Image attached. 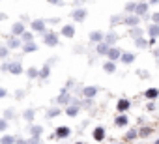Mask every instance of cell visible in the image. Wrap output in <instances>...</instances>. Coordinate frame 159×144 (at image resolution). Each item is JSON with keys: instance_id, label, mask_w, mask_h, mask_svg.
Returning a JSON list of instances; mask_svg holds the SVG:
<instances>
[{"instance_id": "obj_2", "label": "cell", "mask_w": 159, "mask_h": 144, "mask_svg": "<svg viewBox=\"0 0 159 144\" xmlns=\"http://www.w3.org/2000/svg\"><path fill=\"white\" fill-rule=\"evenodd\" d=\"M73 19L75 21H84L86 19V10H75L73 11Z\"/></svg>"}, {"instance_id": "obj_31", "label": "cell", "mask_w": 159, "mask_h": 144, "mask_svg": "<svg viewBox=\"0 0 159 144\" xmlns=\"http://www.w3.org/2000/svg\"><path fill=\"white\" fill-rule=\"evenodd\" d=\"M157 96H159L157 90H148V92H146V97H157Z\"/></svg>"}, {"instance_id": "obj_27", "label": "cell", "mask_w": 159, "mask_h": 144, "mask_svg": "<svg viewBox=\"0 0 159 144\" xmlns=\"http://www.w3.org/2000/svg\"><path fill=\"white\" fill-rule=\"evenodd\" d=\"M25 120H34V110H25Z\"/></svg>"}, {"instance_id": "obj_34", "label": "cell", "mask_w": 159, "mask_h": 144, "mask_svg": "<svg viewBox=\"0 0 159 144\" xmlns=\"http://www.w3.org/2000/svg\"><path fill=\"white\" fill-rule=\"evenodd\" d=\"M6 54H8V47H4V45H2V49H0V56L6 58Z\"/></svg>"}, {"instance_id": "obj_7", "label": "cell", "mask_w": 159, "mask_h": 144, "mask_svg": "<svg viewBox=\"0 0 159 144\" xmlns=\"http://www.w3.org/2000/svg\"><path fill=\"white\" fill-rule=\"evenodd\" d=\"M69 133H71L69 127H58V129H56V137H60V138H66Z\"/></svg>"}, {"instance_id": "obj_4", "label": "cell", "mask_w": 159, "mask_h": 144, "mask_svg": "<svg viewBox=\"0 0 159 144\" xmlns=\"http://www.w3.org/2000/svg\"><path fill=\"white\" fill-rule=\"evenodd\" d=\"M98 52H99V54H109V52H111L109 43H105V41H103V43H99V45H98Z\"/></svg>"}, {"instance_id": "obj_41", "label": "cell", "mask_w": 159, "mask_h": 144, "mask_svg": "<svg viewBox=\"0 0 159 144\" xmlns=\"http://www.w3.org/2000/svg\"><path fill=\"white\" fill-rule=\"evenodd\" d=\"M155 144H159V138H157V142H155Z\"/></svg>"}, {"instance_id": "obj_15", "label": "cell", "mask_w": 159, "mask_h": 144, "mask_svg": "<svg viewBox=\"0 0 159 144\" xmlns=\"http://www.w3.org/2000/svg\"><path fill=\"white\" fill-rule=\"evenodd\" d=\"M67 101H69V94H67V90H62V94L58 97V103H67Z\"/></svg>"}, {"instance_id": "obj_11", "label": "cell", "mask_w": 159, "mask_h": 144, "mask_svg": "<svg viewBox=\"0 0 159 144\" xmlns=\"http://www.w3.org/2000/svg\"><path fill=\"white\" fill-rule=\"evenodd\" d=\"M10 71H11V73H15V75H19L21 71H23V67H21V64H19V62H15V64H11V65H10Z\"/></svg>"}, {"instance_id": "obj_24", "label": "cell", "mask_w": 159, "mask_h": 144, "mask_svg": "<svg viewBox=\"0 0 159 144\" xmlns=\"http://www.w3.org/2000/svg\"><path fill=\"white\" fill-rule=\"evenodd\" d=\"M58 114H60V109H51V110L47 112L49 118H54V116H58Z\"/></svg>"}, {"instance_id": "obj_12", "label": "cell", "mask_w": 159, "mask_h": 144, "mask_svg": "<svg viewBox=\"0 0 159 144\" xmlns=\"http://www.w3.org/2000/svg\"><path fill=\"white\" fill-rule=\"evenodd\" d=\"M133 60H135V56H133L131 52H124V54H122V62H124V64H131Z\"/></svg>"}, {"instance_id": "obj_40", "label": "cell", "mask_w": 159, "mask_h": 144, "mask_svg": "<svg viewBox=\"0 0 159 144\" xmlns=\"http://www.w3.org/2000/svg\"><path fill=\"white\" fill-rule=\"evenodd\" d=\"M17 144H28V142H25L23 138H19V140H17Z\"/></svg>"}, {"instance_id": "obj_25", "label": "cell", "mask_w": 159, "mask_h": 144, "mask_svg": "<svg viewBox=\"0 0 159 144\" xmlns=\"http://www.w3.org/2000/svg\"><path fill=\"white\" fill-rule=\"evenodd\" d=\"M114 39H116V34H114V32H111V34L105 38V43H112Z\"/></svg>"}, {"instance_id": "obj_6", "label": "cell", "mask_w": 159, "mask_h": 144, "mask_svg": "<svg viewBox=\"0 0 159 144\" xmlns=\"http://www.w3.org/2000/svg\"><path fill=\"white\" fill-rule=\"evenodd\" d=\"M62 34H64L66 38H73V36H75V28L67 25V26H64V28H62Z\"/></svg>"}, {"instance_id": "obj_37", "label": "cell", "mask_w": 159, "mask_h": 144, "mask_svg": "<svg viewBox=\"0 0 159 144\" xmlns=\"http://www.w3.org/2000/svg\"><path fill=\"white\" fill-rule=\"evenodd\" d=\"M4 116H6V118H11V116H13V110H11V109H8V110L4 112Z\"/></svg>"}, {"instance_id": "obj_9", "label": "cell", "mask_w": 159, "mask_h": 144, "mask_svg": "<svg viewBox=\"0 0 159 144\" xmlns=\"http://www.w3.org/2000/svg\"><path fill=\"white\" fill-rule=\"evenodd\" d=\"M103 137H105V129H103V127H96L94 138H96V140H103Z\"/></svg>"}, {"instance_id": "obj_20", "label": "cell", "mask_w": 159, "mask_h": 144, "mask_svg": "<svg viewBox=\"0 0 159 144\" xmlns=\"http://www.w3.org/2000/svg\"><path fill=\"white\" fill-rule=\"evenodd\" d=\"M77 112H79V107H77V105H71V107L67 109V114H69V116H77Z\"/></svg>"}, {"instance_id": "obj_39", "label": "cell", "mask_w": 159, "mask_h": 144, "mask_svg": "<svg viewBox=\"0 0 159 144\" xmlns=\"http://www.w3.org/2000/svg\"><path fill=\"white\" fill-rule=\"evenodd\" d=\"M153 21H155V25L159 23V13H153Z\"/></svg>"}, {"instance_id": "obj_35", "label": "cell", "mask_w": 159, "mask_h": 144, "mask_svg": "<svg viewBox=\"0 0 159 144\" xmlns=\"http://www.w3.org/2000/svg\"><path fill=\"white\" fill-rule=\"evenodd\" d=\"M23 39H25V41H30V43H32V34H28V32H26V34L23 36Z\"/></svg>"}, {"instance_id": "obj_26", "label": "cell", "mask_w": 159, "mask_h": 144, "mask_svg": "<svg viewBox=\"0 0 159 144\" xmlns=\"http://www.w3.org/2000/svg\"><path fill=\"white\" fill-rule=\"evenodd\" d=\"M19 45H21V41H19V39H11V41L8 43V47H11V49H17Z\"/></svg>"}, {"instance_id": "obj_16", "label": "cell", "mask_w": 159, "mask_h": 144, "mask_svg": "<svg viewBox=\"0 0 159 144\" xmlns=\"http://www.w3.org/2000/svg\"><path fill=\"white\" fill-rule=\"evenodd\" d=\"M107 56H109L111 60H118V58H120V51H118V49H111V52H109Z\"/></svg>"}, {"instance_id": "obj_19", "label": "cell", "mask_w": 159, "mask_h": 144, "mask_svg": "<svg viewBox=\"0 0 159 144\" xmlns=\"http://www.w3.org/2000/svg\"><path fill=\"white\" fill-rule=\"evenodd\" d=\"M41 131H43V129H41L39 125H34V127L30 129V133H32V137H39V135H41Z\"/></svg>"}, {"instance_id": "obj_30", "label": "cell", "mask_w": 159, "mask_h": 144, "mask_svg": "<svg viewBox=\"0 0 159 144\" xmlns=\"http://www.w3.org/2000/svg\"><path fill=\"white\" fill-rule=\"evenodd\" d=\"M38 49V45H34V43H28V45H25V51L26 52H30V51H36Z\"/></svg>"}, {"instance_id": "obj_36", "label": "cell", "mask_w": 159, "mask_h": 144, "mask_svg": "<svg viewBox=\"0 0 159 144\" xmlns=\"http://www.w3.org/2000/svg\"><path fill=\"white\" fill-rule=\"evenodd\" d=\"M28 144H39V137H34V138H30V140H28Z\"/></svg>"}, {"instance_id": "obj_18", "label": "cell", "mask_w": 159, "mask_h": 144, "mask_svg": "<svg viewBox=\"0 0 159 144\" xmlns=\"http://www.w3.org/2000/svg\"><path fill=\"white\" fill-rule=\"evenodd\" d=\"M116 125H120V127L127 125V116H120V118H116Z\"/></svg>"}, {"instance_id": "obj_14", "label": "cell", "mask_w": 159, "mask_h": 144, "mask_svg": "<svg viewBox=\"0 0 159 144\" xmlns=\"http://www.w3.org/2000/svg\"><path fill=\"white\" fill-rule=\"evenodd\" d=\"M98 94V88H94V86H88V88H84V96H88V97H94Z\"/></svg>"}, {"instance_id": "obj_38", "label": "cell", "mask_w": 159, "mask_h": 144, "mask_svg": "<svg viewBox=\"0 0 159 144\" xmlns=\"http://www.w3.org/2000/svg\"><path fill=\"white\" fill-rule=\"evenodd\" d=\"M6 125H8V124H6V120H2V122H0V129H2V131L6 129Z\"/></svg>"}, {"instance_id": "obj_10", "label": "cell", "mask_w": 159, "mask_h": 144, "mask_svg": "<svg viewBox=\"0 0 159 144\" xmlns=\"http://www.w3.org/2000/svg\"><path fill=\"white\" fill-rule=\"evenodd\" d=\"M148 34H150L152 38H157V36H159V25H152V26L148 28Z\"/></svg>"}, {"instance_id": "obj_1", "label": "cell", "mask_w": 159, "mask_h": 144, "mask_svg": "<svg viewBox=\"0 0 159 144\" xmlns=\"http://www.w3.org/2000/svg\"><path fill=\"white\" fill-rule=\"evenodd\" d=\"M43 41H45L49 47H54V45H58V38H56V34H52V32L45 34V36H43Z\"/></svg>"}, {"instance_id": "obj_28", "label": "cell", "mask_w": 159, "mask_h": 144, "mask_svg": "<svg viewBox=\"0 0 159 144\" xmlns=\"http://www.w3.org/2000/svg\"><path fill=\"white\" fill-rule=\"evenodd\" d=\"M39 77H43V79H45V77H49V65H45V67L39 71Z\"/></svg>"}, {"instance_id": "obj_8", "label": "cell", "mask_w": 159, "mask_h": 144, "mask_svg": "<svg viewBox=\"0 0 159 144\" xmlns=\"http://www.w3.org/2000/svg\"><path fill=\"white\" fill-rule=\"evenodd\" d=\"M13 34H15V36H21V34L25 36V26H23L21 23H15V25H13Z\"/></svg>"}, {"instance_id": "obj_22", "label": "cell", "mask_w": 159, "mask_h": 144, "mask_svg": "<svg viewBox=\"0 0 159 144\" xmlns=\"http://www.w3.org/2000/svg\"><path fill=\"white\" fill-rule=\"evenodd\" d=\"M131 36H133V38H137V39H140L142 30H140V28H135V30H131Z\"/></svg>"}, {"instance_id": "obj_33", "label": "cell", "mask_w": 159, "mask_h": 144, "mask_svg": "<svg viewBox=\"0 0 159 144\" xmlns=\"http://www.w3.org/2000/svg\"><path fill=\"white\" fill-rule=\"evenodd\" d=\"M135 43H137V47H140V49H142V47H146V45H148V43H146V41H144V39H142V38H140V39H135Z\"/></svg>"}, {"instance_id": "obj_29", "label": "cell", "mask_w": 159, "mask_h": 144, "mask_svg": "<svg viewBox=\"0 0 159 144\" xmlns=\"http://www.w3.org/2000/svg\"><path fill=\"white\" fill-rule=\"evenodd\" d=\"M105 71L112 73V71H114V64H112V62H107V64H105Z\"/></svg>"}, {"instance_id": "obj_17", "label": "cell", "mask_w": 159, "mask_h": 144, "mask_svg": "<svg viewBox=\"0 0 159 144\" xmlns=\"http://www.w3.org/2000/svg\"><path fill=\"white\" fill-rule=\"evenodd\" d=\"M2 144H15V138L11 137V135H6V137H2V140H0Z\"/></svg>"}, {"instance_id": "obj_13", "label": "cell", "mask_w": 159, "mask_h": 144, "mask_svg": "<svg viewBox=\"0 0 159 144\" xmlns=\"http://www.w3.org/2000/svg\"><path fill=\"white\" fill-rule=\"evenodd\" d=\"M146 10H148V4H137V8H135V11L139 13V15H142V13H146Z\"/></svg>"}, {"instance_id": "obj_42", "label": "cell", "mask_w": 159, "mask_h": 144, "mask_svg": "<svg viewBox=\"0 0 159 144\" xmlns=\"http://www.w3.org/2000/svg\"><path fill=\"white\" fill-rule=\"evenodd\" d=\"M77 144H83V142H77Z\"/></svg>"}, {"instance_id": "obj_3", "label": "cell", "mask_w": 159, "mask_h": 144, "mask_svg": "<svg viewBox=\"0 0 159 144\" xmlns=\"http://www.w3.org/2000/svg\"><path fill=\"white\" fill-rule=\"evenodd\" d=\"M90 39H92V41H96V43H103L105 36H103L101 32H92V34H90Z\"/></svg>"}, {"instance_id": "obj_5", "label": "cell", "mask_w": 159, "mask_h": 144, "mask_svg": "<svg viewBox=\"0 0 159 144\" xmlns=\"http://www.w3.org/2000/svg\"><path fill=\"white\" fill-rule=\"evenodd\" d=\"M32 28H34V30H38V32H41V30L45 28V21H43V19L34 21V23H32Z\"/></svg>"}, {"instance_id": "obj_23", "label": "cell", "mask_w": 159, "mask_h": 144, "mask_svg": "<svg viewBox=\"0 0 159 144\" xmlns=\"http://www.w3.org/2000/svg\"><path fill=\"white\" fill-rule=\"evenodd\" d=\"M127 107H129V101H125V99H122V101L118 103V109H120V110H125Z\"/></svg>"}, {"instance_id": "obj_21", "label": "cell", "mask_w": 159, "mask_h": 144, "mask_svg": "<svg viewBox=\"0 0 159 144\" xmlns=\"http://www.w3.org/2000/svg\"><path fill=\"white\" fill-rule=\"evenodd\" d=\"M38 75H39V71H38L36 67H30V69H28V77H30V79H34V77H38Z\"/></svg>"}, {"instance_id": "obj_32", "label": "cell", "mask_w": 159, "mask_h": 144, "mask_svg": "<svg viewBox=\"0 0 159 144\" xmlns=\"http://www.w3.org/2000/svg\"><path fill=\"white\" fill-rule=\"evenodd\" d=\"M125 23H127V25H137V23H139V19H137V17H127V19H125Z\"/></svg>"}]
</instances>
